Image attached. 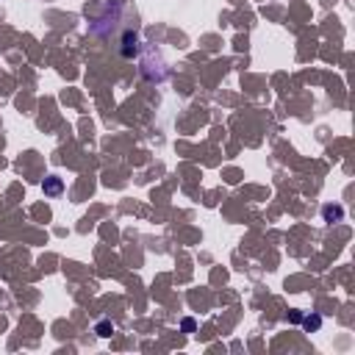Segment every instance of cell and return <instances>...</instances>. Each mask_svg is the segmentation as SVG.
<instances>
[{
  "label": "cell",
  "mask_w": 355,
  "mask_h": 355,
  "mask_svg": "<svg viewBox=\"0 0 355 355\" xmlns=\"http://www.w3.org/2000/svg\"><path fill=\"white\" fill-rule=\"evenodd\" d=\"M42 192L48 197H58L64 192V183H61V178H56V175H50V178H45L42 181Z\"/></svg>",
  "instance_id": "6da1fadb"
},
{
  "label": "cell",
  "mask_w": 355,
  "mask_h": 355,
  "mask_svg": "<svg viewBox=\"0 0 355 355\" xmlns=\"http://www.w3.org/2000/svg\"><path fill=\"white\" fill-rule=\"evenodd\" d=\"M319 325H322V319H319V316H308V319H305V327H308V330H316Z\"/></svg>",
  "instance_id": "7a4b0ae2"
},
{
  "label": "cell",
  "mask_w": 355,
  "mask_h": 355,
  "mask_svg": "<svg viewBox=\"0 0 355 355\" xmlns=\"http://www.w3.org/2000/svg\"><path fill=\"white\" fill-rule=\"evenodd\" d=\"M325 216H327V219H339L341 208H325Z\"/></svg>",
  "instance_id": "3957f363"
},
{
  "label": "cell",
  "mask_w": 355,
  "mask_h": 355,
  "mask_svg": "<svg viewBox=\"0 0 355 355\" xmlns=\"http://www.w3.org/2000/svg\"><path fill=\"white\" fill-rule=\"evenodd\" d=\"M98 333H100V336H108V333H111V325H108V322H100V325H98Z\"/></svg>",
  "instance_id": "277c9868"
}]
</instances>
